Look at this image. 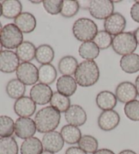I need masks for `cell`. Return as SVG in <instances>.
Listing matches in <instances>:
<instances>
[{
	"label": "cell",
	"mask_w": 139,
	"mask_h": 154,
	"mask_svg": "<svg viewBox=\"0 0 139 154\" xmlns=\"http://www.w3.org/2000/svg\"><path fill=\"white\" fill-rule=\"evenodd\" d=\"M15 123L10 117L0 116V137H11L14 132Z\"/></svg>",
	"instance_id": "d6a6232c"
},
{
	"label": "cell",
	"mask_w": 139,
	"mask_h": 154,
	"mask_svg": "<svg viewBox=\"0 0 139 154\" xmlns=\"http://www.w3.org/2000/svg\"><path fill=\"white\" fill-rule=\"evenodd\" d=\"M37 131L36 123L30 118H19L15 122L14 132L21 139L33 137Z\"/></svg>",
	"instance_id": "9c48e42d"
},
{
	"label": "cell",
	"mask_w": 139,
	"mask_h": 154,
	"mask_svg": "<svg viewBox=\"0 0 139 154\" xmlns=\"http://www.w3.org/2000/svg\"><path fill=\"white\" fill-rule=\"evenodd\" d=\"M53 95L52 90L48 85L38 83L32 86L30 97L36 104L44 105L50 102Z\"/></svg>",
	"instance_id": "ba28073f"
},
{
	"label": "cell",
	"mask_w": 139,
	"mask_h": 154,
	"mask_svg": "<svg viewBox=\"0 0 139 154\" xmlns=\"http://www.w3.org/2000/svg\"><path fill=\"white\" fill-rule=\"evenodd\" d=\"M130 16L134 21L139 23V2H136L131 7Z\"/></svg>",
	"instance_id": "74e56055"
},
{
	"label": "cell",
	"mask_w": 139,
	"mask_h": 154,
	"mask_svg": "<svg viewBox=\"0 0 139 154\" xmlns=\"http://www.w3.org/2000/svg\"><path fill=\"white\" fill-rule=\"evenodd\" d=\"M2 48H3V46H2L1 42H0V52L2 51Z\"/></svg>",
	"instance_id": "7dc6e473"
},
{
	"label": "cell",
	"mask_w": 139,
	"mask_h": 154,
	"mask_svg": "<svg viewBox=\"0 0 139 154\" xmlns=\"http://www.w3.org/2000/svg\"><path fill=\"white\" fill-rule=\"evenodd\" d=\"M77 84L82 87H90L97 83L100 78V70L94 60H84L78 65L74 73Z\"/></svg>",
	"instance_id": "7a4b0ae2"
},
{
	"label": "cell",
	"mask_w": 139,
	"mask_h": 154,
	"mask_svg": "<svg viewBox=\"0 0 139 154\" xmlns=\"http://www.w3.org/2000/svg\"><path fill=\"white\" fill-rule=\"evenodd\" d=\"M77 84L75 78L70 75H62L57 79L58 92L66 97H71L76 92Z\"/></svg>",
	"instance_id": "ac0fdd59"
},
{
	"label": "cell",
	"mask_w": 139,
	"mask_h": 154,
	"mask_svg": "<svg viewBox=\"0 0 139 154\" xmlns=\"http://www.w3.org/2000/svg\"><path fill=\"white\" fill-rule=\"evenodd\" d=\"M60 134L64 141L69 145L78 143L82 138V132L78 127L67 124L64 126L60 130Z\"/></svg>",
	"instance_id": "cb8c5ba5"
},
{
	"label": "cell",
	"mask_w": 139,
	"mask_h": 154,
	"mask_svg": "<svg viewBox=\"0 0 139 154\" xmlns=\"http://www.w3.org/2000/svg\"><path fill=\"white\" fill-rule=\"evenodd\" d=\"M79 4L76 0H65L63 2L60 14L65 18H71L76 16L79 10Z\"/></svg>",
	"instance_id": "836d02e7"
},
{
	"label": "cell",
	"mask_w": 139,
	"mask_h": 154,
	"mask_svg": "<svg viewBox=\"0 0 139 154\" xmlns=\"http://www.w3.org/2000/svg\"><path fill=\"white\" fill-rule=\"evenodd\" d=\"M50 103V106L56 109L60 113H65L70 107L71 100L69 97L61 94L58 92H55L53 93Z\"/></svg>",
	"instance_id": "f546056e"
},
{
	"label": "cell",
	"mask_w": 139,
	"mask_h": 154,
	"mask_svg": "<svg viewBox=\"0 0 139 154\" xmlns=\"http://www.w3.org/2000/svg\"><path fill=\"white\" fill-rule=\"evenodd\" d=\"M6 91L9 97L17 100L24 97L26 92V87L25 85L18 79H12L8 82Z\"/></svg>",
	"instance_id": "83f0119b"
},
{
	"label": "cell",
	"mask_w": 139,
	"mask_h": 154,
	"mask_svg": "<svg viewBox=\"0 0 139 154\" xmlns=\"http://www.w3.org/2000/svg\"><path fill=\"white\" fill-rule=\"evenodd\" d=\"M39 83L50 85L55 81L57 77V71L51 64L42 65L38 69Z\"/></svg>",
	"instance_id": "4316f807"
},
{
	"label": "cell",
	"mask_w": 139,
	"mask_h": 154,
	"mask_svg": "<svg viewBox=\"0 0 139 154\" xmlns=\"http://www.w3.org/2000/svg\"><path fill=\"white\" fill-rule=\"evenodd\" d=\"M0 154H18V146L14 137L0 138Z\"/></svg>",
	"instance_id": "4dcf8cb0"
},
{
	"label": "cell",
	"mask_w": 139,
	"mask_h": 154,
	"mask_svg": "<svg viewBox=\"0 0 139 154\" xmlns=\"http://www.w3.org/2000/svg\"><path fill=\"white\" fill-rule=\"evenodd\" d=\"M137 42L132 32H123L113 38L112 48L117 54L125 56L132 54L137 48Z\"/></svg>",
	"instance_id": "277c9868"
},
{
	"label": "cell",
	"mask_w": 139,
	"mask_h": 154,
	"mask_svg": "<svg viewBox=\"0 0 139 154\" xmlns=\"http://www.w3.org/2000/svg\"><path fill=\"white\" fill-rule=\"evenodd\" d=\"M2 5V15L8 19H15L22 13L23 6L18 0H5Z\"/></svg>",
	"instance_id": "ffe728a7"
},
{
	"label": "cell",
	"mask_w": 139,
	"mask_h": 154,
	"mask_svg": "<svg viewBox=\"0 0 139 154\" xmlns=\"http://www.w3.org/2000/svg\"><path fill=\"white\" fill-rule=\"evenodd\" d=\"M88 9L91 16L98 20H105L114 13V3L110 0H92Z\"/></svg>",
	"instance_id": "8992f818"
},
{
	"label": "cell",
	"mask_w": 139,
	"mask_h": 154,
	"mask_svg": "<svg viewBox=\"0 0 139 154\" xmlns=\"http://www.w3.org/2000/svg\"><path fill=\"white\" fill-rule=\"evenodd\" d=\"M14 25L24 33H30L35 30L37 21L34 16L29 12H22L14 19Z\"/></svg>",
	"instance_id": "e0dca14e"
},
{
	"label": "cell",
	"mask_w": 139,
	"mask_h": 154,
	"mask_svg": "<svg viewBox=\"0 0 139 154\" xmlns=\"http://www.w3.org/2000/svg\"><path fill=\"white\" fill-rule=\"evenodd\" d=\"M65 118L69 124L78 127L86 122L87 114L80 105H72L65 113Z\"/></svg>",
	"instance_id": "9a60e30c"
},
{
	"label": "cell",
	"mask_w": 139,
	"mask_h": 154,
	"mask_svg": "<svg viewBox=\"0 0 139 154\" xmlns=\"http://www.w3.org/2000/svg\"><path fill=\"white\" fill-rule=\"evenodd\" d=\"M124 111L125 116L130 120L139 121V100H134L126 103L124 106Z\"/></svg>",
	"instance_id": "d590c367"
},
{
	"label": "cell",
	"mask_w": 139,
	"mask_h": 154,
	"mask_svg": "<svg viewBox=\"0 0 139 154\" xmlns=\"http://www.w3.org/2000/svg\"><path fill=\"white\" fill-rule=\"evenodd\" d=\"M120 67L125 73L132 74L139 71V55L130 54L123 56L120 59Z\"/></svg>",
	"instance_id": "44dd1931"
},
{
	"label": "cell",
	"mask_w": 139,
	"mask_h": 154,
	"mask_svg": "<svg viewBox=\"0 0 139 154\" xmlns=\"http://www.w3.org/2000/svg\"><path fill=\"white\" fill-rule=\"evenodd\" d=\"M80 57L85 60H94L100 54V49L94 42H85L80 45L78 50Z\"/></svg>",
	"instance_id": "d4e9b609"
},
{
	"label": "cell",
	"mask_w": 139,
	"mask_h": 154,
	"mask_svg": "<svg viewBox=\"0 0 139 154\" xmlns=\"http://www.w3.org/2000/svg\"><path fill=\"white\" fill-rule=\"evenodd\" d=\"M42 154H54V153H52V152H50V151H48L44 150V151H43Z\"/></svg>",
	"instance_id": "f6af8a7d"
},
{
	"label": "cell",
	"mask_w": 139,
	"mask_h": 154,
	"mask_svg": "<svg viewBox=\"0 0 139 154\" xmlns=\"http://www.w3.org/2000/svg\"><path fill=\"white\" fill-rule=\"evenodd\" d=\"M36 49L33 44L29 41H25L16 49V54L23 63H29L36 58Z\"/></svg>",
	"instance_id": "7402d4cb"
},
{
	"label": "cell",
	"mask_w": 139,
	"mask_h": 154,
	"mask_svg": "<svg viewBox=\"0 0 139 154\" xmlns=\"http://www.w3.org/2000/svg\"><path fill=\"white\" fill-rule=\"evenodd\" d=\"M20 60L15 52L11 50H2L0 52V71L12 73L17 71Z\"/></svg>",
	"instance_id": "8fae6325"
},
{
	"label": "cell",
	"mask_w": 139,
	"mask_h": 154,
	"mask_svg": "<svg viewBox=\"0 0 139 154\" xmlns=\"http://www.w3.org/2000/svg\"><path fill=\"white\" fill-rule=\"evenodd\" d=\"M120 116L115 110L103 111L98 118V125L103 131L109 132L114 130L119 125Z\"/></svg>",
	"instance_id": "4fadbf2b"
},
{
	"label": "cell",
	"mask_w": 139,
	"mask_h": 154,
	"mask_svg": "<svg viewBox=\"0 0 139 154\" xmlns=\"http://www.w3.org/2000/svg\"><path fill=\"white\" fill-rule=\"evenodd\" d=\"M116 96L120 103H126L136 100L138 96L134 84L130 82H123L116 89Z\"/></svg>",
	"instance_id": "5bb4252c"
},
{
	"label": "cell",
	"mask_w": 139,
	"mask_h": 154,
	"mask_svg": "<svg viewBox=\"0 0 139 154\" xmlns=\"http://www.w3.org/2000/svg\"><path fill=\"white\" fill-rule=\"evenodd\" d=\"M2 23H1V22H0V33H1V32H2Z\"/></svg>",
	"instance_id": "c3c4849f"
},
{
	"label": "cell",
	"mask_w": 139,
	"mask_h": 154,
	"mask_svg": "<svg viewBox=\"0 0 139 154\" xmlns=\"http://www.w3.org/2000/svg\"><path fill=\"white\" fill-rule=\"evenodd\" d=\"M98 32L97 24L90 18H80L73 24L74 37L80 42H85L93 40Z\"/></svg>",
	"instance_id": "3957f363"
},
{
	"label": "cell",
	"mask_w": 139,
	"mask_h": 154,
	"mask_svg": "<svg viewBox=\"0 0 139 154\" xmlns=\"http://www.w3.org/2000/svg\"><path fill=\"white\" fill-rule=\"evenodd\" d=\"M126 26V20L119 12L113 13L104 22V28L107 32L112 35H117L123 33Z\"/></svg>",
	"instance_id": "30bf717a"
},
{
	"label": "cell",
	"mask_w": 139,
	"mask_h": 154,
	"mask_svg": "<svg viewBox=\"0 0 139 154\" xmlns=\"http://www.w3.org/2000/svg\"><path fill=\"white\" fill-rule=\"evenodd\" d=\"M43 151L42 143L37 137H33L25 139L20 146L21 154H42Z\"/></svg>",
	"instance_id": "603a6c76"
},
{
	"label": "cell",
	"mask_w": 139,
	"mask_h": 154,
	"mask_svg": "<svg viewBox=\"0 0 139 154\" xmlns=\"http://www.w3.org/2000/svg\"><path fill=\"white\" fill-rule=\"evenodd\" d=\"M63 2L62 0H44L43 6L45 11L50 14L57 15L61 12Z\"/></svg>",
	"instance_id": "8d00e7d4"
},
{
	"label": "cell",
	"mask_w": 139,
	"mask_h": 154,
	"mask_svg": "<svg viewBox=\"0 0 139 154\" xmlns=\"http://www.w3.org/2000/svg\"><path fill=\"white\" fill-rule=\"evenodd\" d=\"M14 110L20 118H29L36 112V104L31 97H23L15 101Z\"/></svg>",
	"instance_id": "2e32d148"
},
{
	"label": "cell",
	"mask_w": 139,
	"mask_h": 154,
	"mask_svg": "<svg viewBox=\"0 0 139 154\" xmlns=\"http://www.w3.org/2000/svg\"><path fill=\"white\" fill-rule=\"evenodd\" d=\"M2 5L0 3V17H2Z\"/></svg>",
	"instance_id": "bcb514c9"
},
{
	"label": "cell",
	"mask_w": 139,
	"mask_h": 154,
	"mask_svg": "<svg viewBox=\"0 0 139 154\" xmlns=\"http://www.w3.org/2000/svg\"><path fill=\"white\" fill-rule=\"evenodd\" d=\"M93 42L97 44L98 48L100 50H105L109 48L112 45L113 38L111 35L105 31H99L96 35Z\"/></svg>",
	"instance_id": "e575fe53"
},
{
	"label": "cell",
	"mask_w": 139,
	"mask_h": 154,
	"mask_svg": "<svg viewBox=\"0 0 139 154\" xmlns=\"http://www.w3.org/2000/svg\"><path fill=\"white\" fill-rule=\"evenodd\" d=\"M78 146L87 153H94L98 150V142L91 135H84L79 140Z\"/></svg>",
	"instance_id": "1f68e13d"
},
{
	"label": "cell",
	"mask_w": 139,
	"mask_h": 154,
	"mask_svg": "<svg viewBox=\"0 0 139 154\" xmlns=\"http://www.w3.org/2000/svg\"><path fill=\"white\" fill-rule=\"evenodd\" d=\"M31 2L32 4H39L40 3H43V1H33V0H32V1H31Z\"/></svg>",
	"instance_id": "ee69618b"
},
{
	"label": "cell",
	"mask_w": 139,
	"mask_h": 154,
	"mask_svg": "<svg viewBox=\"0 0 139 154\" xmlns=\"http://www.w3.org/2000/svg\"><path fill=\"white\" fill-rule=\"evenodd\" d=\"M135 86H136V91H137L138 96L139 97V75L137 76V78H136Z\"/></svg>",
	"instance_id": "7bdbcfd3"
},
{
	"label": "cell",
	"mask_w": 139,
	"mask_h": 154,
	"mask_svg": "<svg viewBox=\"0 0 139 154\" xmlns=\"http://www.w3.org/2000/svg\"><path fill=\"white\" fill-rule=\"evenodd\" d=\"M78 67V62L75 57L72 56H65L59 60L58 69L63 75L71 76L75 73Z\"/></svg>",
	"instance_id": "484cf974"
},
{
	"label": "cell",
	"mask_w": 139,
	"mask_h": 154,
	"mask_svg": "<svg viewBox=\"0 0 139 154\" xmlns=\"http://www.w3.org/2000/svg\"><path fill=\"white\" fill-rule=\"evenodd\" d=\"M117 99L113 92L108 90H103L97 94L96 98V103L101 110H112L116 107Z\"/></svg>",
	"instance_id": "d6986e66"
},
{
	"label": "cell",
	"mask_w": 139,
	"mask_h": 154,
	"mask_svg": "<svg viewBox=\"0 0 139 154\" xmlns=\"http://www.w3.org/2000/svg\"><path fill=\"white\" fill-rule=\"evenodd\" d=\"M17 79L26 86H31L39 81V72L37 67L31 63H22L17 70Z\"/></svg>",
	"instance_id": "52a82bcc"
},
{
	"label": "cell",
	"mask_w": 139,
	"mask_h": 154,
	"mask_svg": "<svg viewBox=\"0 0 139 154\" xmlns=\"http://www.w3.org/2000/svg\"><path fill=\"white\" fill-rule=\"evenodd\" d=\"M119 154H137L134 151L130 149H125L119 152Z\"/></svg>",
	"instance_id": "b9f144b4"
},
{
	"label": "cell",
	"mask_w": 139,
	"mask_h": 154,
	"mask_svg": "<svg viewBox=\"0 0 139 154\" xmlns=\"http://www.w3.org/2000/svg\"><path fill=\"white\" fill-rule=\"evenodd\" d=\"M60 113L52 106H48L37 111L35 116L37 132L48 133L57 128L60 122Z\"/></svg>",
	"instance_id": "6da1fadb"
},
{
	"label": "cell",
	"mask_w": 139,
	"mask_h": 154,
	"mask_svg": "<svg viewBox=\"0 0 139 154\" xmlns=\"http://www.w3.org/2000/svg\"><path fill=\"white\" fill-rule=\"evenodd\" d=\"M92 154H116L113 151L108 149H98L96 152Z\"/></svg>",
	"instance_id": "ab89813d"
},
{
	"label": "cell",
	"mask_w": 139,
	"mask_h": 154,
	"mask_svg": "<svg viewBox=\"0 0 139 154\" xmlns=\"http://www.w3.org/2000/svg\"><path fill=\"white\" fill-rule=\"evenodd\" d=\"M42 143L45 150L55 153L62 150L65 141L60 132L54 131L45 133L43 136Z\"/></svg>",
	"instance_id": "7c38bea8"
},
{
	"label": "cell",
	"mask_w": 139,
	"mask_h": 154,
	"mask_svg": "<svg viewBox=\"0 0 139 154\" xmlns=\"http://www.w3.org/2000/svg\"><path fill=\"white\" fill-rule=\"evenodd\" d=\"M54 58V50L50 45L42 44L37 47L36 52V59L40 64H50Z\"/></svg>",
	"instance_id": "f1b7e54d"
},
{
	"label": "cell",
	"mask_w": 139,
	"mask_h": 154,
	"mask_svg": "<svg viewBox=\"0 0 139 154\" xmlns=\"http://www.w3.org/2000/svg\"><path fill=\"white\" fill-rule=\"evenodd\" d=\"M134 35L135 37V39L136 40L137 44L139 45V27H138L136 30L134 31Z\"/></svg>",
	"instance_id": "60d3db41"
},
{
	"label": "cell",
	"mask_w": 139,
	"mask_h": 154,
	"mask_svg": "<svg viewBox=\"0 0 139 154\" xmlns=\"http://www.w3.org/2000/svg\"><path fill=\"white\" fill-rule=\"evenodd\" d=\"M0 42L7 49H17L23 42V33L14 24H7L0 33Z\"/></svg>",
	"instance_id": "5b68a950"
},
{
	"label": "cell",
	"mask_w": 139,
	"mask_h": 154,
	"mask_svg": "<svg viewBox=\"0 0 139 154\" xmlns=\"http://www.w3.org/2000/svg\"><path fill=\"white\" fill-rule=\"evenodd\" d=\"M65 154H87L84 150L79 147H70L65 151Z\"/></svg>",
	"instance_id": "f35d334b"
}]
</instances>
